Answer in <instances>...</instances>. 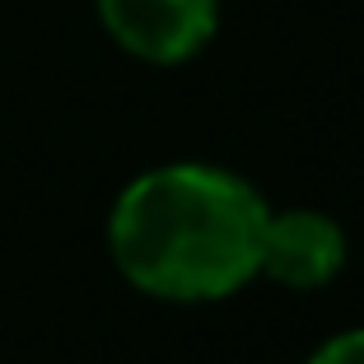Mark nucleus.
I'll use <instances>...</instances> for the list:
<instances>
[{
	"label": "nucleus",
	"instance_id": "20e7f679",
	"mask_svg": "<svg viewBox=\"0 0 364 364\" xmlns=\"http://www.w3.org/2000/svg\"><path fill=\"white\" fill-rule=\"evenodd\" d=\"M304 364H364V327H350V332H336L318 346Z\"/></svg>",
	"mask_w": 364,
	"mask_h": 364
},
{
	"label": "nucleus",
	"instance_id": "7ed1b4c3",
	"mask_svg": "<svg viewBox=\"0 0 364 364\" xmlns=\"http://www.w3.org/2000/svg\"><path fill=\"white\" fill-rule=\"evenodd\" d=\"M346 229L327 210L313 205H289V210L267 215V234H262V262L257 276H267L280 289H327L346 267Z\"/></svg>",
	"mask_w": 364,
	"mask_h": 364
},
{
	"label": "nucleus",
	"instance_id": "f03ea898",
	"mask_svg": "<svg viewBox=\"0 0 364 364\" xmlns=\"http://www.w3.org/2000/svg\"><path fill=\"white\" fill-rule=\"evenodd\" d=\"M107 38L150 65L192 61L220 28V0H94Z\"/></svg>",
	"mask_w": 364,
	"mask_h": 364
},
{
	"label": "nucleus",
	"instance_id": "f257e3e1",
	"mask_svg": "<svg viewBox=\"0 0 364 364\" xmlns=\"http://www.w3.org/2000/svg\"><path fill=\"white\" fill-rule=\"evenodd\" d=\"M267 215L257 187L220 164H159L122 187L107 247L140 294L215 304L257 280Z\"/></svg>",
	"mask_w": 364,
	"mask_h": 364
}]
</instances>
